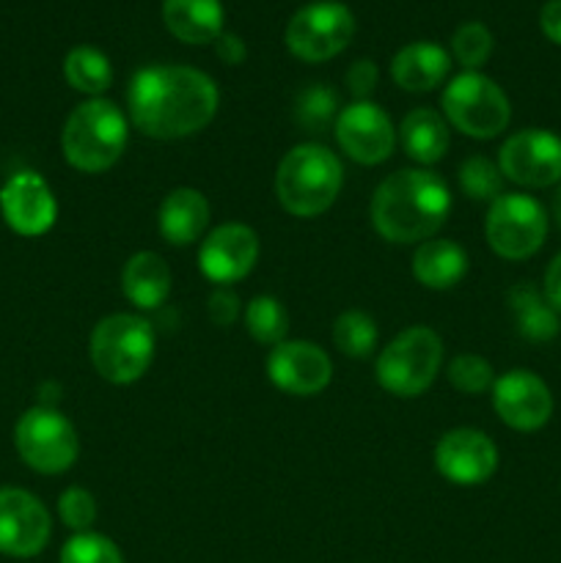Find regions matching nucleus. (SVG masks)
Returning a JSON list of instances; mask_svg holds the SVG:
<instances>
[{
  "label": "nucleus",
  "instance_id": "1",
  "mask_svg": "<svg viewBox=\"0 0 561 563\" xmlns=\"http://www.w3.org/2000/svg\"><path fill=\"white\" fill-rule=\"evenodd\" d=\"M220 108L218 82L193 66H146L127 88V110L135 130L154 141H176L201 132Z\"/></svg>",
  "mask_w": 561,
  "mask_h": 563
},
{
  "label": "nucleus",
  "instance_id": "2",
  "mask_svg": "<svg viewBox=\"0 0 561 563\" xmlns=\"http://www.w3.org/2000/svg\"><path fill=\"white\" fill-rule=\"evenodd\" d=\"M449 212V185L427 168H405L385 176L369 207L377 234L396 245L432 240Z\"/></svg>",
  "mask_w": 561,
  "mask_h": 563
},
{
  "label": "nucleus",
  "instance_id": "3",
  "mask_svg": "<svg viewBox=\"0 0 561 563\" xmlns=\"http://www.w3.org/2000/svg\"><path fill=\"white\" fill-rule=\"evenodd\" d=\"M344 185L341 159L319 143H300L280 157L275 170V198L295 218L328 212Z\"/></svg>",
  "mask_w": 561,
  "mask_h": 563
},
{
  "label": "nucleus",
  "instance_id": "4",
  "mask_svg": "<svg viewBox=\"0 0 561 563\" xmlns=\"http://www.w3.org/2000/svg\"><path fill=\"white\" fill-rule=\"evenodd\" d=\"M127 141V115L119 104L102 97L77 104L61 132L66 163L82 174H102L113 168L124 154Z\"/></svg>",
  "mask_w": 561,
  "mask_h": 563
},
{
  "label": "nucleus",
  "instance_id": "5",
  "mask_svg": "<svg viewBox=\"0 0 561 563\" xmlns=\"http://www.w3.org/2000/svg\"><path fill=\"white\" fill-rule=\"evenodd\" d=\"M154 361V328L138 313H110L91 333V363L102 379L130 385Z\"/></svg>",
  "mask_w": 561,
  "mask_h": 563
},
{
  "label": "nucleus",
  "instance_id": "6",
  "mask_svg": "<svg viewBox=\"0 0 561 563\" xmlns=\"http://www.w3.org/2000/svg\"><path fill=\"white\" fill-rule=\"evenodd\" d=\"M443 363V341L427 324L407 328L380 352L377 383L399 399L427 394Z\"/></svg>",
  "mask_w": 561,
  "mask_h": 563
},
{
  "label": "nucleus",
  "instance_id": "7",
  "mask_svg": "<svg viewBox=\"0 0 561 563\" xmlns=\"http://www.w3.org/2000/svg\"><path fill=\"white\" fill-rule=\"evenodd\" d=\"M446 121L468 137H498L512 121V104L504 88L482 71H462L451 77L440 97Z\"/></svg>",
  "mask_w": 561,
  "mask_h": 563
},
{
  "label": "nucleus",
  "instance_id": "8",
  "mask_svg": "<svg viewBox=\"0 0 561 563\" xmlns=\"http://www.w3.org/2000/svg\"><path fill=\"white\" fill-rule=\"evenodd\" d=\"M14 445L20 460L42 476H58L77 462L80 440L75 427L55 407H31L14 427Z\"/></svg>",
  "mask_w": 561,
  "mask_h": 563
},
{
  "label": "nucleus",
  "instance_id": "9",
  "mask_svg": "<svg viewBox=\"0 0 561 563\" xmlns=\"http://www.w3.org/2000/svg\"><path fill=\"white\" fill-rule=\"evenodd\" d=\"M484 234H487V245L493 247L495 256L506 258V262H522L544 245L548 214L534 196L504 192L490 203Z\"/></svg>",
  "mask_w": 561,
  "mask_h": 563
},
{
  "label": "nucleus",
  "instance_id": "10",
  "mask_svg": "<svg viewBox=\"0 0 561 563\" xmlns=\"http://www.w3.org/2000/svg\"><path fill=\"white\" fill-rule=\"evenodd\" d=\"M355 33V16L339 0H317L297 11L286 25V47L306 64L336 58Z\"/></svg>",
  "mask_w": 561,
  "mask_h": 563
},
{
  "label": "nucleus",
  "instance_id": "11",
  "mask_svg": "<svg viewBox=\"0 0 561 563\" xmlns=\"http://www.w3.org/2000/svg\"><path fill=\"white\" fill-rule=\"evenodd\" d=\"M498 168L504 179L520 187H550L561 181V137L548 130L515 132L498 152Z\"/></svg>",
  "mask_w": 561,
  "mask_h": 563
},
{
  "label": "nucleus",
  "instance_id": "12",
  "mask_svg": "<svg viewBox=\"0 0 561 563\" xmlns=\"http://www.w3.org/2000/svg\"><path fill=\"white\" fill-rule=\"evenodd\" d=\"M53 520L42 500L20 487L0 489V553L33 559L47 548Z\"/></svg>",
  "mask_w": 561,
  "mask_h": 563
},
{
  "label": "nucleus",
  "instance_id": "13",
  "mask_svg": "<svg viewBox=\"0 0 561 563\" xmlns=\"http://www.w3.org/2000/svg\"><path fill=\"white\" fill-rule=\"evenodd\" d=\"M336 141L341 152L358 165H380L394 154L396 130L391 115L380 104L352 102L336 119Z\"/></svg>",
  "mask_w": 561,
  "mask_h": 563
},
{
  "label": "nucleus",
  "instance_id": "14",
  "mask_svg": "<svg viewBox=\"0 0 561 563\" xmlns=\"http://www.w3.org/2000/svg\"><path fill=\"white\" fill-rule=\"evenodd\" d=\"M493 407L515 432H537L553 416V396L542 377L528 368H512L495 379Z\"/></svg>",
  "mask_w": 561,
  "mask_h": 563
},
{
  "label": "nucleus",
  "instance_id": "15",
  "mask_svg": "<svg viewBox=\"0 0 561 563\" xmlns=\"http://www.w3.org/2000/svg\"><path fill=\"white\" fill-rule=\"evenodd\" d=\"M258 234L245 223H223L209 231L198 251V267L212 284L229 286L248 278L258 262Z\"/></svg>",
  "mask_w": 561,
  "mask_h": 563
},
{
  "label": "nucleus",
  "instance_id": "16",
  "mask_svg": "<svg viewBox=\"0 0 561 563\" xmlns=\"http://www.w3.org/2000/svg\"><path fill=\"white\" fill-rule=\"evenodd\" d=\"M435 467L457 487H476L498 471V449L479 429H451L435 445Z\"/></svg>",
  "mask_w": 561,
  "mask_h": 563
},
{
  "label": "nucleus",
  "instance_id": "17",
  "mask_svg": "<svg viewBox=\"0 0 561 563\" xmlns=\"http://www.w3.org/2000/svg\"><path fill=\"white\" fill-rule=\"evenodd\" d=\"M270 383L289 396L322 394L333 377V363L322 346L311 341H280L267 357Z\"/></svg>",
  "mask_w": 561,
  "mask_h": 563
},
{
  "label": "nucleus",
  "instance_id": "18",
  "mask_svg": "<svg viewBox=\"0 0 561 563\" xmlns=\"http://www.w3.org/2000/svg\"><path fill=\"white\" fill-rule=\"evenodd\" d=\"M0 214L14 234L42 236L55 225L58 203L42 176L20 170L0 187Z\"/></svg>",
  "mask_w": 561,
  "mask_h": 563
},
{
  "label": "nucleus",
  "instance_id": "19",
  "mask_svg": "<svg viewBox=\"0 0 561 563\" xmlns=\"http://www.w3.org/2000/svg\"><path fill=\"white\" fill-rule=\"evenodd\" d=\"M160 236L174 247H187L204 236L209 225V201L196 187H176L160 203Z\"/></svg>",
  "mask_w": 561,
  "mask_h": 563
},
{
  "label": "nucleus",
  "instance_id": "20",
  "mask_svg": "<svg viewBox=\"0 0 561 563\" xmlns=\"http://www.w3.org/2000/svg\"><path fill=\"white\" fill-rule=\"evenodd\" d=\"M451 55L440 44L413 42L405 44L391 60V77L402 91H435L449 77Z\"/></svg>",
  "mask_w": 561,
  "mask_h": 563
},
{
  "label": "nucleus",
  "instance_id": "21",
  "mask_svg": "<svg viewBox=\"0 0 561 563\" xmlns=\"http://www.w3.org/2000/svg\"><path fill=\"white\" fill-rule=\"evenodd\" d=\"M170 267L160 253L141 251L127 258L121 269V291L127 300L141 311H154L163 306L170 295Z\"/></svg>",
  "mask_w": 561,
  "mask_h": 563
},
{
  "label": "nucleus",
  "instance_id": "22",
  "mask_svg": "<svg viewBox=\"0 0 561 563\" xmlns=\"http://www.w3.org/2000/svg\"><path fill=\"white\" fill-rule=\"evenodd\" d=\"M163 22L185 44H215L223 33L220 0H163Z\"/></svg>",
  "mask_w": 561,
  "mask_h": 563
},
{
  "label": "nucleus",
  "instance_id": "23",
  "mask_svg": "<svg viewBox=\"0 0 561 563\" xmlns=\"http://www.w3.org/2000/svg\"><path fill=\"white\" fill-rule=\"evenodd\" d=\"M402 148L418 165H435L446 157L451 146L449 121L432 108H416L405 115L399 126Z\"/></svg>",
  "mask_w": 561,
  "mask_h": 563
},
{
  "label": "nucleus",
  "instance_id": "24",
  "mask_svg": "<svg viewBox=\"0 0 561 563\" xmlns=\"http://www.w3.org/2000/svg\"><path fill=\"white\" fill-rule=\"evenodd\" d=\"M468 273V253L451 240H427L413 256V275L421 286L435 291L454 289Z\"/></svg>",
  "mask_w": 561,
  "mask_h": 563
},
{
  "label": "nucleus",
  "instance_id": "25",
  "mask_svg": "<svg viewBox=\"0 0 561 563\" xmlns=\"http://www.w3.org/2000/svg\"><path fill=\"white\" fill-rule=\"evenodd\" d=\"M509 311L515 317V328L522 339L537 341V344H544V341H553L559 335L561 322L559 313L553 311L548 300H544L542 291L531 284H517L509 289Z\"/></svg>",
  "mask_w": 561,
  "mask_h": 563
},
{
  "label": "nucleus",
  "instance_id": "26",
  "mask_svg": "<svg viewBox=\"0 0 561 563\" xmlns=\"http://www.w3.org/2000/svg\"><path fill=\"white\" fill-rule=\"evenodd\" d=\"M64 77L75 91L88 93L91 99H97L99 93H105L113 82V66H110L108 55L97 47H80L69 49L64 60Z\"/></svg>",
  "mask_w": 561,
  "mask_h": 563
},
{
  "label": "nucleus",
  "instance_id": "27",
  "mask_svg": "<svg viewBox=\"0 0 561 563\" xmlns=\"http://www.w3.org/2000/svg\"><path fill=\"white\" fill-rule=\"evenodd\" d=\"M339 93L324 82H314V86L302 88L295 99V121L311 135H322L330 124L336 126L339 119Z\"/></svg>",
  "mask_w": 561,
  "mask_h": 563
},
{
  "label": "nucleus",
  "instance_id": "28",
  "mask_svg": "<svg viewBox=\"0 0 561 563\" xmlns=\"http://www.w3.org/2000/svg\"><path fill=\"white\" fill-rule=\"evenodd\" d=\"M245 324L253 341L275 346L289 333V313H286L284 302H278L275 297L258 295L248 302Z\"/></svg>",
  "mask_w": 561,
  "mask_h": 563
},
{
  "label": "nucleus",
  "instance_id": "29",
  "mask_svg": "<svg viewBox=\"0 0 561 563\" xmlns=\"http://www.w3.org/2000/svg\"><path fill=\"white\" fill-rule=\"evenodd\" d=\"M333 344L341 355L363 361L377 350V324L369 313L344 311L333 324Z\"/></svg>",
  "mask_w": 561,
  "mask_h": 563
},
{
  "label": "nucleus",
  "instance_id": "30",
  "mask_svg": "<svg viewBox=\"0 0 561 563\" xmlns=\"http://www.w3.org/2000/svg\"><path fill=\"white\" fill-rule=\"evenodd\" d=\"M460 187L471 201H490L504 196V174L493 159L473 154L460 165Z\"/></svg>",
  "mask_w": 561,
  "mask_h": 563
},
{
  "label": "nucleus",
  "instance_id": "31",
  "mask_svg": "<svg viewBox=\"0 0 561 563\" xmlns=\"http://www.w3.org/2000/svg\"><path fill=\"white\" fill-rule=\"evenodd\" d=\"M451 53L465 71H479L493 55V33L484 22H465L451 36Z\"/></svg>",
  "mask_w": 561,
  "mask_h": 563
},
{
  "label": "nucleus",
  "instance_id": "32",
  "mask_svg": "<svg viewBox=\"0 0 561 563\" xmlns=\"http://www.w3.org/2000/svg\"><path fill=\"white\" fill-rule=\"evenodd\" d=\"M446 377H449V383L454 385L460 394L468 396L487 394L495 385L493 366H490L482 355H471V352L457 355L454 361L449 363V368H446Z\"/></svg>",
  "mask_w": 561,
  "mask_h": 563
},
{
  "label": "nucleus",
  "instance_id": "33",
  "mask_svg": "<svg viewBox=\"0 0 561 563\" xmlns=\"http://www.w3.org/2000/svg\"><path fill=\"white\" fill-rule=\"evenodd\" d=\"M61 563H124V555L116 548L113 539L102 533H75L61 548Z\"/></svg>",
  "mask_w": 561,
  "mask_h": 563
},
{
  "label": "nucleus",
  "instance_id": "34",
  "mask_svg": "<svg viewBox=\"0 0 561 563\" xmlns=\"http://www.w3.org/2000/svg\"><path fill=\"white\" fill-rule=\"evenodd\" d=\"M58 517L69 531L86 533L97 522V500L88 489L69 487L58 498Z\"/></svg>",
  "mask_w": 561,
  "mask_h": 563
},
{
  "label": "nucleus",
  "instance_id": "35",
  "mask_svg": "<svg viewBox=\"0 0 561 563\" xmlns=\"http://www.w3.org/2000/svg\"><path fill=\"white\" fill-rule=\"evenodd\" d=\"M346 88H350V93L355 97V102H363V99H369V93L377 88V80H380V71H377V64L374 60H355V64L346 69Z\"/></svg>",
  "mask_w": 561,
  "mask_h": 563
},
{
  "label": "nucleus",
  "instance_id": "36",
  "mask_svg": "<svg viewBox=\"0 0 561 563\" xmlns=\"http://www.w3.org/2000/svg\"><path fill=\"white\" fill-rule=\"evenodd\" d=\"M207 313L218 328H231L237 322V317H240V297L231 289H226V286H220V289H215L209 295Z\"/></svg>",
  "mask_w": 561,
  "mask_h": 563
},
{
  "label": "nucleus",
  "instance_id": "37",
  "mask_svg": "<svg viewBox=\"0 0 561 563\" xmlns=\"http://www.w3.org/2000/svg\"><path fill=\"white\" fill-rule=\"evenodd\" d=\"M215 53H218V58L229 66H240L242 60L248 58L245 42H242L237 33H226V31L215 38Z\"/></svg>",
  "mask_w": 561,
  "mask_h": 563
},
{
  "label": "nucleus",
  "instance_id": "38",
  "mask_svg": "<svg viewBox=\"0 0 561 563\" xmlns=\"http://www.w3.org/2000/svg\"><path fill=\"white\" fill-rule=\"evenodd\" d=\"M539 27L553 44H561V0H548L539 11Z\"/></svg>",
  "mask_w": 561,
  "mask_h": 563
},
{
  "label": "nucleus",
  "instance_id": "39",
  "mask_svg": "<svg viewBox=\"0 0 561 563\" xmlns=\"http://www.w3.org/2000/svg\"><path fill=\"white\" fill-rule=\"evenodd\" d=\"M544 300L553 306L556 313H561V253L544 269Z\"/></svg>",
  "mask_w": 561,
  "mask_h": 563
},
{
  "label": "nucleus",
  "instance_id": "40",
  "mask_svg": "<svg viewBox=\"0 0 561 563\" xmlns=\"http://www.w3.org/2000/svg\"><path fill=\"white\" fill-rule=\"evenodd\" d=\"M553 214H556V223H559V229H561V187L553 198Z\"/></svg>",
  "mask_w": 561,
  "mask_h": 563
}]
</instances>
